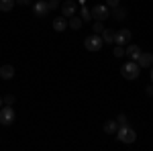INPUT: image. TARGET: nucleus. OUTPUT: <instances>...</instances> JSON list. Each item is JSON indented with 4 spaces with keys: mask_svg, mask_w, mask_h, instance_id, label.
Returning <instances> with one entry per match:
<instances>
[{
    "mask_svg": "<svg viewBox=\"0 0 153 151\" xmlns=\"http://www.w3.org/2000/svg\"><path fill=\"white\" fill-rule=\"evenodd\" d=\"M59 2H61V0H47L49 10H53V8H59Z\"/></svg>",
    "mask_w": 153,
    "mask_h": 151,
    "instance_id": "22",
    "label": "nucleus"
},
{
    "mask_svg": "<svg viewBox=\"0 0 153 151\" xmlns=\"http://www.w3.org/2000/svg\"><path fill=\"white\" fill-rule=\"evenodd\" d=\"M2 100H4V104H12V102H14V96H12V94H6Z\"/></svg>",
    "mask_w": 153,
    "mask_h": 151,
    "instance_id": "24",
    "label": "nucleus"
},
{
    "mask_svg": "<svg viewBox=\"0 0 153 151\" xmlns=\"http://www.w3.org/2000/svg\"><path fill=\"white\" fill-rule=\"evenodd\" d=\"M117 123H118V127H123V125H129V123H127V115H123V112H120V115L117 116Z\"/></svg>",
    "mask_w": 153,
    "mask_h": 151,
    "instance_id": "20",
    "label": "nucleus"
},
{
    "mask_svg": "<svg viewBox=\"0 0 153 151\" xmlns=\"http://www.w3.org/2000/svg\"><path fill=\"white\" fill-rule=\"evenodd\" d=\"M147 96H153V84L149 86V88H147Z\"/></svg>",
    "mask_w": 153,
    "mask_h": 151,
    "instance_id": "26",
    "label": "nucleus"
},
{
    "mask_svg": "<svg viewBox=\"0 0 153 151\" xmlns=\"http://www.w3.org/2000/svg\"><path fill=\"white\" fill-rule=\"evenodd\" d=\"M68 25H70V27L74 29V31H78V29H82V19L74 14V16H70V21H68Z\"/></svg>",
    "mask_w": 153,
    "mask_h": 151,
    "instance_id": "16",
    "label": "nucleus"
},
{
    "mask_svg": "<svg viewBox=\"0 0 153 151\" xmlns=\"http://www.w3.org/2000/svg\"><path fill=\"white\" fill-rule=\"evenodd\" d=\"M114 19H117V21H125V19H127V10L120 8V6H117V8H114Z\"/></svg>",
    "mask_w": 153,
    "mask_h": 151,
    "instance_id": "18",
    "label": "nucleus"
},
{
    "mask_svg": "<svg viewBox=\"0 0 153 151\" xmlns=\"http://www.w3.org/2000/svg\"><path fill=\"white\" fill-rule=\"evenodd\" d=\"M117 131H118L117 118H112V121H106V123H104V133H106V135H117Z\"/></svg>",
    "mask_w": 153,
    "mask_h": 151,
    "instance_id": "14",
    "label": "nucleus"
},
{
    "mask_svg": "<svg viewBox=\"0 0 153 151\" xmlns=\"http://www.w3.org/2000/svg\"><path fill=\"white\" fill-rule=\"evenodd\" d=\"M117 139L120 143H135L137 141V133L129 127V125H123V127H118L117 131Z\"/></svg>",
    "mask_w": 153,
    "mask_h": 151,
    "instance_id": "2",
    "label": "nucleus"
},
{
    "mask_svg": "<svg viewBox=\"0 0 153 151\" xmlns=\"http://www.w3.org/2000/svg\"><path fill=\"white\" fill-rule=\"evenodd\" d=\"M14 0H0V10L2 12H10L12 8H14Z\"/></svg>",
    "mask_w": 153,
    "mask_h": 151,
    "instance_id": "15",
    "label": "nucleus"
},
{
    "mask_svg": "<svg viewBox=\"0 0 153 151\" xmlns=\"http://www.w3.org/2000/svg\"><path fill=\"white\" fill-rule=\"evenodd\" d=\"M33 12H35V16L43 19V16L49 12V4L45 2V0H39V2H35V4H33Z\"/></svg>",
    "mask_w": 153,
    "mask_h": 151,
    "instance_id": "8",
    "label": "nucleus"
},
{
    "mask_svg": "<svg viewBox=\"0 0 153 151\" xmlns=\"http://www.w3.org/2000/svg\"><path fill=\"white\" fill-rule=\"evenodd\" d=\"M120 74H123V78L125 80H137L139 78V74H141V68H139V63L137 61H127L123 68H120Z\"/></svg>",
    "mask_w": 153,
    "mask_h": 151,
    "instance_id": "1",
    "label": "nucleus"
},
{
    "mask_svg": "<svg viewBox=\"0 0 153 151\" xmlns=\"http://www.w3.org/2000/svg\"><path fill=\"white\" fill-rule=\"evenodd\" d=\"M65 27H68V19L61 14V16H57V19H53V29L57 31V33H61V31H65Z\"/></svg>",
    "mask_w": 153,
    "mask_h": 151,
    "instance_id": "13",
    "label": "nucleus"
},
{
    "mask_svg": "<svg viewBox=\"0 0 153 151\" xmlns=\"http://www.w3.org/2000/svg\"><path fill=\"white\" fill-rule=\"evenodd\" d=\"M16 4H23V6H31V0H14Z\"/></svg>",
    "mask_w": 153,
    "mask_h": 151,
    "instance_id": "25",
    "label": "nucleus"
},
{
    "mask_svg": "<svg viewBox=\"0 0 153 151\" xmlns=\"http://www.w3.org/2000/svg\"><path fill=\"white\" fill-rule=\"evenodd\" d=\"M118 4H120V0H106V6L108 8H117Z\"/></svg>",
    "mask_w": 153,
    "mask_h": 151,
    "instance_id": "23",
    "label": "nucleus"
},
{
    "mask_svg": "<svg viewBox=\"0 0 153 151\" xmlns=\"http://www.w3.org/2000/svg\"><path fill=\"white\" fill-rule=\"evenodd\" d=\"M76 10H78V4H76L74 0H68V2H63V4H61V14H63L65 19L74 16V14H76Z\"/></svg>",
    "mask_w": 153,
    "mask_h": 151,
    "instance_id": "7",
    "label": "nucleus"
},
{
    "mask_svg": "<svg viewBox=\"0 0 153 151\" xmlns=\"http://www.w3.org/2000/svg\"><path fill=\"white\" fill-rule=\"evenodd\" d=\"M84 47L88 49V51H100L102 47H104V41H102V35H98V33H94V35H90V37H86L84 39Z\"/></svg>",
    "mask_w": 153,
    "mask_h": 151,
    "instance_id": "3",
    "label": "nucleus"
},
{
    "mask_svg": "<svg viewBox=\"0 0 153 151\" xmlns=\"http://www.w3.org/2000/svg\"><path fill=\"white\" fill-rule=\"evenodd\" d=\"M92 31H94V33H98V35H100V33H102V31H104V27H102V21H96V23H92Z\"/></svg>",
    "mask_w": 153,
    "mask_h": 151,
    "instance_id": "19",
    "label": "nucleus"
},
{
    "mask_svg": "<svg viewBox=\"0 0 153 151\" xmlns=\"http://www.w3.org/2000/svg\"><path fill=\"white\" fill-rule=\"evenodd\" d=\"M112 55H114V57H123V55H125V49H123L120 45H117V47H114V53H112Z\"/></svg>",
    "mask_w": 153,
    "mask_h": 151,
    "instance_id": "21",
    "label": "nucleus"
},
{
    "mask_svg": "<svg viewBox=\"0 0 153 151\" xmlns=\"http://www.w3.org/2000/svg\"><path fill=\"white\" fill-rule=\"evenodd\" d=\"M131 41V31L129 29H120V31H117V33H114V43H117V45H127V43H129Z\"/></svg>",
    "mask_w": 153,
    "mask_h": 151,
    "instance_id": "6",
    "label": "nucleus"
},
{
    "mask_svg": "<svg viewBox=\"0 0 153 151\" xmlns=\"http://www.w3.org/2000/svg\"><path fill=\"white\" fill-rule=\"evenodd\" d=\"M0 104H4V100H2V96H0ZM0 108H2V106H0Z\"/></svg>",
    "mask_w": 153,
    "mask_h": 151,
    "instance_id": "28",
    "label": "nucleus"
},
{
    "mask_svg": "<svg viewBox=\"0 0 153 151\" xmlns=\"http://www.w3.org/2000/svg\"><path fill=\"white\" fill-rule=\"evenodd\" d=\"M137 63H139V68H151L153 65V53H143L137 57Z\"/></svg>",
    "mask_w": 153,
    "mask_h": 151,
    "instance_id": "9",
    "label": "nucleus"
},
{
    "mask_svg": "<svg viewBox=\"0 0 153 151\" xmlns=\"http://www.w3.org/2000/svg\"><path fill=\"white\" fill-rule=\"evenodd\" d=\"M125 55H129V59L137 61V57L141 55V47H139V45H133V43H131V45L127 47V51H125Z\"/></svg>",
    "mask_w": 153,
    "mask_h": 151,
    "instance_id": "11",
    "label": "nucleus"
},
{
    "mask_svg": "<svg viewBox=\"0 0 153 151\" xmlns=\"http://www.w3.org/2000/svg\"><path fill=\"white\" fill-rule=\"evenodd\" d=\"M14 118H16V115H14V108H12L10 104H6V106L0 108V125L8 127V125L14 123Z\"/></svg>",
    "mask_w": 153,
    "mask_h": 151,
    "instance_id": "4",
    "label": "nucleus"
},
{
    "mask_svg": "<svg viewBox=\"0 0 153 151\" xmlns=\"http://www.w3.org/2000/svg\"><path fill=\"white\" fill-rule=\"evenodd\" d=\"M90 12H92V19L94 21H106L110 16V8L106 4H96V6H92Z\"/></svg>",
    "mask_w": 153,
    "mask_h": 151,
    "instance_id": "5",
    "label": "nucleus"
},
{
    "mask_svg": "<svg viewBox=\"0 0 153 151\" xmlns=\"http://www.w3.org/2000/svg\"><path fill=\"white\" fill-rule=\"evenodd\" d=\"M0 78L2 80H12L14 78V68L8 65V63L6 65H0Z\"/></svg>",
    "mask_w": 153,
    "mask_h": 151,
    "instance_id": "10",
    "label": "nucleus"
},
{
    "mask_svg": "<svg viewBox=\"0 0 153 151\" xmlns=\"http://www.w3.org/2000/svg\"><path fill=\"white\" fill-rule=\"evenodd\" d=\"M114 33H117L114 29H104V31L100 33V35H102V41H104V45H112V43H114Z\"/></svg>",
    "mask_w": 153,
    "mask_h": 151,
    "instance_id": "12",
    "label": "nucleus"
},
{
    "mask_svg": "<svg viewBox=\"0 0 153 151\" xmlns=\"http://www.w3.org/2000/svg\"><path fill=\"white\" fill-rule=\"evenodd\" d=\"M151 84H153V65H151Z\"/></svg>",
    "mask_w": 153,
    "mask_h": 151,
    "instance_id": "27",
    "label": "nucleus"
},
{
    "mask_svg": "<svg viewBox=\"0 0 153 151\" xmlns=\"http://www.w3.org/2000/svg\"><path fill=\"white\" fill-rule=\"evenodd\" d=\"M80 19H82V21H86V23H88V21H92V12L88 10L86 6H82V8H80Z\"/></svg>",
    "mask_w": 153,
    "mask_h": 151,
    "instance_id": "17",
    "label": "nucleus"
}]
</instances>
